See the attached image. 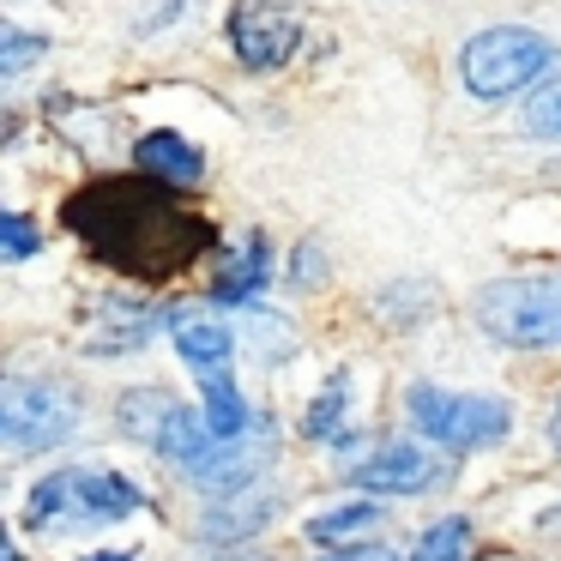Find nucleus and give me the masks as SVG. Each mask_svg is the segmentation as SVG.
Listing matches in <instances>:
<instances>
[{
	"mask_svg": "<svg viewBox=\"0 0 561 561\" xmlns=\"http://www.w3.org/2000/svg\"><path fill=\"white\" fill-rule=\"evenodd\" d=\"M67 224L91 242V254H103L110 266L139 272V278H170L175 266H187L194 254L211 248V230L187 211H175L163 194L139 182H103L67 206Z\"/></svg>",
	"mask_w": 561,
	"mask_h": 561,
	"instance_id": "nucleus-1",
	"label": "nucleus"
},
{
	"mask_svg": "<svg viewBox=\"0 0 561 561\" xmlns=\"http://www.w3.org/2000/svg\"><path fill=\"white\" fill-rule=\"evenodd\" d=\"M146 507V489L127 483L110 465H67V471H49L25 501L31 525H49V531H98V525H115L127 513Z\"/></svg>",
	"mask_w": 561,
	"mask_h": 561,
	"instance_id": "nucleus-2",
	"label": "nucleus"
},
{
	"mask_svg": "<svg viewBox=\"0 0 561 561\" xmlns=\"http://www.w3.org/2000/svg\"><path fill=\"white\" fill-rule=\"evenodd\" d=\"M477 320L507 351H556L561 344V272L489 284L477 296Z\"/></svg>",
	"mask_w": 561,
	"mask_h": 561,
	"instance_id": "nucleus-3",
	"label": "nucleus"
},
{
	"mask_svg": "<svg viewBox=\"0 0 561 561\" xmlns=\"http://www.w3.org/2000/svg\"><path fill=\"white\" fill-rule=\"evenodd\" d=\"M404 411H411V423L447 453L501 447L507 428H513L507 399H495V392H447V387H428V380H416V387L404 392Z\"/></svg>",
	"mask_w": 561,
	"mask_h": 561,
	"instance_id": "nucleus-4",
	"label": "nucleus"
},
{
	"mask_svg": "<svg viewBox=\"0 0 561 561\" xmlns=\"http://www.w3.org/2000/svg\"><path fill=\"white\" fill-rule=\"evenodd\" d=\"M556 67V43L537 37L525 25H495V31H477L459 55V73H465V91L483 103L495 98H513V91L537 85V79Z\"/></svg>",
	"mask_w": 561,
	"mask_h": 561,
	"instance_id": "nucleus-5",
	"label": "nucleus"
},
{
	"mask_svg": "<svg viewBox=\"0 0 561 561\" xmlns=\"http://www.w3.org/2000/svg\"><path fill=\"white\" fill-rule=\"evenodd\" d=\"M79 428V399L61 380H37V375H13L0 387V435L13 453H37V447H61Z\"/></svg>",
	"mask_w": 561,
	"mask_h": 561,
	"instance_id": "nucleus-6",
	"label": "nucleus"
},
{
	"mask_svg": "<svg viewBox=\"0 0 561 561\" xmlns=\"http://www.w3.org/2000/svg\"><path fill=\"white\" fill-rule=\"evenodd\" d=\"M296 43H302V19L290 0H236L230 7V49L242 67L272 73L296 55Z\"/></svg>",
	"mask_w": 561,
	"mask_h": 561,
	"instance_id": "nucleus-7",
	"label": "nucleus"
},
{
	"mask_svg": "<svg viewBox=\"0 0 561 561\" xmlns=\"http://www.w3.org/2000/svg\"><path fill=\"white\" fill-rule=\"evenodd\" d=\"M272 459H278V428L260 416L254 428H242L236 440H224L211 465H199L194 483L206 489V495H242V489H254V477L266 471Z\"/></svg>",
	"mask_w": 561,
	"mask_h": 561,
	"instance_id": "nucleus-8",
	"label": "nucleus"
},
{
	"mask_svg": "<svg viewBox=\"0 0 561 561\" xmlns=\"http://www.w3.org/2000/svg\"><path fill=\"white\" fill-rule=\"evenodd\" d=\"M440 477H447V465L423 440H387L368 465H356V489H375V495H423Z\"/></svg>",
	"mask_w": 561,
	"mask_h": 561,
	"instance_id": "nucleus-9",
	"label": "nucleus"
},
{
	"mask_svg": "<svg viewBox=\"0 0 561 561\" xmlns=\"http://www.w3.org/2000/svg\"><path fill=\"white\" fill-rule=\"evenodd\" d=\"M170 339H175L182 363L194 368L199 380L224 375V368H230V356H236V332L224 327L218 314H206V308H182V314L170 320Z\"/></svg>",
	"mask_w": 561,
	"mask_h": 561,
	"instance_id": "nucleus-10",
	"label": "nucleus"
},
{
	"mask_svg": "<svg viewBox=\"0 0 561 561\" xmlns=\"http://www.w3.org/2000/svg\"><path fill=\"white\" fill-rule=\"evenodd\" d=\"M151 447H158L170 465H182V471H199V465L218 459L224 435L206 423V411H194V404L175 399V404H170V416L158 423V440H151Z\"/></svg>",
	"mask_w": 561,
	"mask_h": 561,
	"instance_id": "nucleus-11",
	"label": "nucleus"
},
{
	"mask_svg": "<svg viewBox=\"0 0 561 561\" xmlns=\"http://www.w3.org/2000/svg\"><path fill=\"white\" fill-rule=\"evenodd\" d=\"M151 327H158L151 302H98V320H91V332H85V351L91 356H127V351H139V344L151 339Z\"/></svg>",
	"mask_w": 561,
	"mask_h": 561,
	"instance_id": "nucleus-12",
	"label": "nucleus"
},
{
	"mask_svg": "<svg viewBox=\"0 0 561 561\" xmlns=\"http://www.w3.org/2000/svg\"><path fill=\"white\" fill-rule=\"evenodd\" d=\"M266 278H272V248L260 242V236H248V242L236 248L230 260H224L218 278H211V302H224V308H248V302H260Z\"/></svg>",
	"mask_w": 561,
	"mask_h": 561,
	"instance_id": "nucleus-13",
	"label": "nucleus"
},
{
	"mask_svg": "<svg viewBox=\"0 0 561 561\" xmlns=\"http://www.w3.org/2000/svg\"><path fill=\"white\" fill-rule=\"evenodd\" d=\"M139 170L146 175H163V182H199L206 175V158H199V146L194 139H182V134H170V127H158V134H146L139 139Z\"/></svg>",
	"mask_w": 561,
	"mask_h": 561,
	"instance_id": "nucleus-14",
	"label": "nucleus"
},
{
	"mask_svg": "<svg viewBox=\"0 0 561 561\" xmlns=\"http://www.w3.org/2000/svg\"><path fill=\"white\" fill-rule=\"evenodd\" d=\"M380 525V501H344V507H327L308 519V537H314L320 549H339L351 531H375Z\"/></svg>",
	"mask_w": 561,
	"mask_h": 561,
	"instance_id": "nucleus-15",
	"label": "nucleus"
},
{
	"mask_svg": "<svg viewBox=\"0 0 561 561\" xmlns=\"http://www.w3.org/2000/svg\"><path fill=\"white\" fill-rule=\"evenodd\" d=\"M199 411H206V423L218 428L224 440H236L248 428V404H242V392H236L230 368H224V375H206V387H199Z\"/></svg>",
	"mask_w": 561,
	"mask_h": 561,
	"instance_id": "nucleus-16",
	"label": "nucleus"
},
{
	"mask_svg": "<svg viewBox=\"0 0 561 561\" xmlns=\"http://www.w3.org/2000/svg\"><path fill=\"white\" fill-rule=\"evenodd\" d=\"M344 411H351V380H327L320 387V399L308 404V416H302V435L308 440H339V423H344Z\"/></svg>",
	"mask_w": 561,
	"mask_h": 561,
	"instance_id": "nucleus-17",
	"label": "nucleus"
},
{
	"mask_svg": "<svg viewBox=\"0 0 561 561\" xmlns=\"http://www.w3.org/2000/svg\"><path fill=\"white\" fill-rule=\"evenodd\" d=\"M411 561H471V519H465V513H453V519L428 525Z\"/></svg>",
	"mask_w": 561,
	"mask_h": 561,
	"instance_id": "nucleus-18",
	"label": "nucleus"
},
{
	"mask_svg": "<svg viewBox=\"0 0 561 561\" xmlns=\"http://www.w3.org/2000/svg\"><path fill=\"white\" fill-rule=\"evenodd\" d=\"M170 392H163V387H139V392H127V399H122V428H127V435H134V440H158V423H163V416H170Z\"/></svg>",
	"mask_w": 561,
	"mask_h": 561,
	"instance_id": "nucleus-19",
	"label": "nucleus"
},
{
	"mask_svg": "<svg viewBox=\"0 0 561 561\" xmlns=\"http://www.w3.org/2000/svg\"><path fill=\"white\" fill-rule=\"evenodd\" d=\"M525 127L543 139H561V79L543 91H531V103H525Z\"/></svg>",
	"mask_w": 561,
	"mask_h": 561,
	"instance_id": "nucleus-20",
	"label": "nucleus"
},
{
	"mask_svg": "<svg viewBox=\"0 0 561 561\" xmlns=\"http://www.w3.org/2000/svg\"><path fill=\"white\" fill-rule=\"evenodd\" d=\"M43 49H49L43 37H25L19 25H7V31H0V73H7V79H13V73H25V67L37 61Z\"/></svg>",
	"mask_w": 561,
	"mask_h": 561,
	"instance_id": "nucleus-21",
	"label": "nucleus"
},
{
	"mask_svg": "<svg viewBox=\"0 0 561 561\" xmlns=\"http://www.w3.org/2000/svg\"><path fill=\"white\" fill-rule=\"evenodd\" d=\"M0 254H7V260H31V254H37V224H31L25 211H7V218H0Z\"/></svg>",
	"mask_w": 561,
	"mask_h": 561,
	"instance_id": "nucleus-22",
	"label": "nucleus"
},
{
	"mask_svg": "<svg viewBox=\"0 0 561 561\" xmlns=\"http://www.w3.org/2000/svg\"><path fill=\"white\" fill-rule=\"evenodd\" d=\"M327 561H399L392 543H351V549H332Z\"/></svg>",
	"mask_w": 561,
	"mask_h": 561,
	"instance_id": "nucleus-23",
	"label": "nucleus"
},
{
	"mask_svg": "<svg viewBox=\"0 0 561 561\" xmlns=\"http://www.w3.org/2000/svg\"><path fill=\"white\" fill-rule=\"evenodd\" d=\"M85 561H134V556H122V549H98V556H85Z\"/></svg>",
	"mask_w": 561,
	"mask_h": 561,
	"instance_id": "nucleus-24",
	"label": "nucleus"
},
{
	"mask_svg": "<svg viewBox=\"0 0 561 561\" xmlns=\"http://www.w3.org/2000/svg\"><path fill=\"white\" fill-rule=\"evenodd\" d=\"M556 447H561V411H556Z\"/></svg>",
	"mask_w": 561,
	"mask_h": 561,
	"instance_id": "nucleus-25",
	"label": "nucleus"
}]
</instances>
